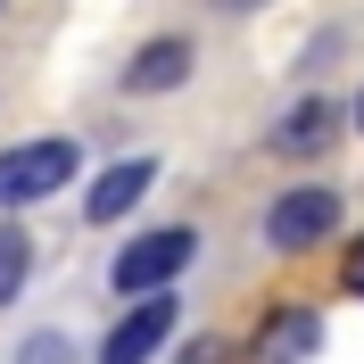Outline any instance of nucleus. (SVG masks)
Masks as SVG:
<instances>
[{"mask_svg":"<svg viewBox=\"0 0 364 364\" xmlns=\"http://www.w3.org/2000/svg\"><path fill=\"white\" fill-rule=\"evenodd\" d=\"M182 75H191V42H182V33H166V42H149L133 67H124V83H133V91H174Z\"/></svg>","mask_w":364,"mask_h":364,"instance_id":"8","label":"nucleus"},{"mask_svg":"<svg viewBox=\"0 0 364 364\" xmlns=\"http://www.w3.org/2000/svg\"><path fill=\"white\" fill-rule=\"evenodd\" d=\"M166 331H174V298H166V290H141V306H124V323L100 340V364H149L166 348Z\"/></svg>","mask_w":364,"mask_h":364,"instance_id":"4","label":"nucleus"},{"mask_svg":"<svg viewBox=\"0 0 364 364\" xmlns=\"http://www.w3.org/2000/svg\"><path fill=\"white\" fill-rule=\"evenodd\" d=\"M191 249H199V240H191L182 224H166V232H141V240H124V249H116L108 282H116L124 298H141V290H166V282H174V273L191 265Z\"/></svg>","mask_w":364,"mask_h":364,"instance_id":"1","label":"nucleus"},{"mask_svg":"<svg viewBox=\"0 0 364 364\" xmlns=\"http://www.w3.org/2000/svg\"><path fill=\"white\" fill-rule=\"evenodd\" d=\"M340 290H356V298H364V240L340 257Z\"/></svg>","mask_w":364,"mask_h":364,"instance_id":"10","label":"nucleus"},{"mask_svg":"<svg viewBox=\"0 0 364 364\" xmlns=\"http://www.w3.org/2000/svg\"><path fill=\"white\" fill-rule=\"evenodd\" d=\"M75 174V141H17L0 149V207H33Z\"/></svg>","mask_w":364,"mask_h":364,"instance_id":"2","label":"nucleus"},{"mask_svg":"<svg viewBox=\"0 0 364 364\" xmlns=\"http://www.w3.org/2000/svg\"><path fill=\"white\" fill-rule=\"evenodd\" d=\"M25 273H33V232H17V224H0V306L25 290Z\"/></svg>","mask_w":364,"mask_h":364,"instance_id":"9","label":"nucleus"},{"mask_svg":"<svg viewBox=\"0 0 364 364\" xmlns=\"http://www.w3.org/2000/svg\"><path fill=\"white\" fill-rule=\"evenodd\" d=\"M340 232V191H282V199L265 207V240L273 249H315V240H331Z\"/></svg>","mask_w":364,"mask_h":364,"instance_id":"3","label":"nucleus"},{"mask_svg":"<svg viewBox=\"0 0 364 364\" xmlns=\"http://www.w3.org/2000/svg\"><path fill=\"white\" fill-rule=\"evenodd\" d=\"M58 356H67L58 340H33V348H25V364H58Z\"/></svg>","mask_w":364,"mask_h":364,"instance_id":"11","label":"nucleus"},{"mask_svg":"<svg viewBox=\"0 0 364 364\" xmlns=\"http://www.w3.org/2000/svg\"><path fill=\"white\" fill-rule=\"evenodd\" d=\"M315 340H323L315 306H282V315L257 331V364H306V356H315Z\"/></svg>","mask_w":364,"mask_h":364,"instance_id":"6","label":"nucleus"},{"mask_svg":"<svg viewBox=\"0 0 364 364\" xmlns=\"http://www.w3.org/2000/svg\"><path fill=\"white\" fill-rule=\"evenodd\" d=\"M182 364H224V348H215V340H199V348H182Z\"/></svg>","mask_w":364,"mask_h":364,"instance_id":"12","label":"nucleus"},{"mask_svg":"<svg viewBox=\"0 0 364 364\" xmlns=\"http://www.w3.org/2000/svg\"><path fill=\"white\" fill-rule=\"evenodd\" d=\"M215 9H257V0H215Z\"/></svg>","mask_w":364,"mask_h":364,"instance_id":"13","label":"nucleus"},{"mask_svg":"<svg viewBox=\"0 0 364 364\" xmlns=\"http://www.w3.org/2000/svg\"><path fill=\"white\" fill-rule=\"evenodd\" d=\"M356 124H364V91H356Z\"/></svg>","mask_w":364,"mask_h":364,"instance_id":"14","label":"nucleus"},{"mask_svg":"<svg viewBox=\"0 0 364 364\" xmlns=\"http://www.w3.org/2000/svg\"><path fill=\"white\" fill-rule=\"evenodd\" d=\"M149 182H158V166H149V158H124V166H108V174L91 182L83 215H91V224H116V215H124V207H133L141 191H149Z\"/></svg>","mask_w":364,"mask_h":364,"instance_id":"7","label":"nucleus"},{"mask_svg":"<svg viewBox=\"0 0 364 364\" xmlns=\"http://www.w3.org/2000/svg\"><path fill=\"white\" fill-rule=\"evenodd\" d=\"M340 124H348L340 100H298V108L273 124V149H282V158H315V149H331V141H340Z\"/></svg>","mask_w":364,"mask_h":364,"instance_id":"5","label":"nucleus"}]
</instances>
